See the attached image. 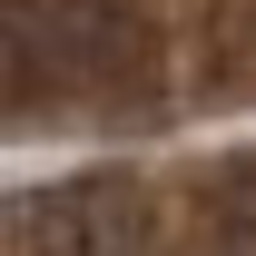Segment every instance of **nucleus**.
Segmentation results:
<instances>
[{"label":"nucleus","instance_id":"nucleus-1","mask_svg":"<svg viewBox=\"0 0 256 256\" xmlns=\"http://www.w3.org/2000/svg\"><path fill=\"white\" fill-rule=\"evenodd\" d=\"M256 98V0H10L20 118H158Z\"/></svg>","mask_w":256,"mask_h":256}]
</instances>
